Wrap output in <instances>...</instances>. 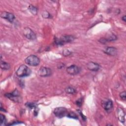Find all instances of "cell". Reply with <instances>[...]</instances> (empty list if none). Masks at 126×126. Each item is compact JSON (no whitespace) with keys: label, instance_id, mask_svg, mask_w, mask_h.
Listing matches in <instances>:
<instances>
[{"label":"cell","instance_id":"6da1fadb","mask_svg":"<svg viewBox=\"0 0 126 126\" xmlns=\"http://www.w3.org/2000/svg\"><path fill=\"white\" fill-rule=\"evenodd\" d=\"M74 39V37L71 35H63L60 37H56L55 42L58 45H63L64 44L72 42Z\"/></svg>","mask_w":126,"mask_h":126},{"label":"cell","instance_id":"7a4b0ae2","mask_svg":"<svg viewBox=\"0 0 126 126\" xmlns=\"http://www.w3.org/2000/svg\"><path fill=\"white\" fill-rule=\"evenodd\" d=\"M32 72L31 69L25 64L21 65L17 69L16 74L19 77H24L29 76Z\"/></svg>","mask_w":126,"mask_h":126},{"label":"cell","instance_id":"3957f363","mask_svg":"<svg viewBox=\"0 0 126 126\" xmlns=\"http://www.w3.org/2000/svg\"><path fill=\"white\" fill-rule=\"evenodd\" d=\"M25 62L27 64L30 66H35L39 64L40 59L35 55H31L25 59Z\"/></svg>","mask_w":126,"mask_h":126},{"label":"cell","instance_id":"277c9868","mask_svg":"<svg viewBox=\"0 0 126 126\" xmlns=\"http://www.w3.org/2000/svg\"><path fill=\"white\" fill-rule=\"evenodd\" d=\"M4 95L6 97L14 102H19L21 101V98L20 97V93L17 90H15L13 92L10 93L5 94Z\"/></svg>","mask_w":126,"mask_h":126},{"label":"cell","instance_id":"5b68a950","mask_svg":"<svg viewBox=\"0 0 126 126\" xmlns=\"http://www.w3.org/2000/svg\"><path fill=\"white\" fill-rule=\"evenodd\" d=\"M53 113L54 115L59 118H62L65 116H66L68 114V111L67 109L63 107H59L56 108Z\"/></svg>","mask_w":126,"mask_h":126},{"label":"cell","instance_id":"8992f818","mask_svg":"<svg viewBox=\"0 0 126 126\" xmlns=\"http://www.w3.org/2000/svg\"><path fill=\"white\" fill-rule=\"evenodd\" d=\"M23 34L24 36L30 40H35L36 39V34L33 31L29 28H25L24 29Z\"/></svg>","mask_w":126,"mask_h":126},{"label":"cell","instance_id":"52a82bcc","mask_svg":"<svg viewBox=\"0 0 126 126\" xmlns=\"http://www.w3.org/2000/svg\"><path fill=\"white\" fill-rule=\"evenodd\" d=\"M38 75L41 77H48L52 74V70L47 67H41L38 71Z\"/></svg>","mask_w":126,"mask_h":126},{"label":"cell","instance_id":"ba28073f","mask_svg":"<svg viewBox=\"0 0 126 126\" xmlns=\"http://www.w3.org/2000/svg\"><path fill=\"white\" fill-rule=\"evenodd\" d=\"M80 68L74 64L69 66L66 68V72L70 75H75L80 72Z\"/></svg>","mask_w":126,"mask_h":126},{"label":"cell","instance_id":"9c48e42d","mask_svg":"<svg viewBox=\"0 0 126 126\" xmlns=\"http://www.w3.org/2000/svg\"><path fill=\"white\" fill-rule=\"evenodd\" d=\"M0 17L3 19H6L10 23H12L15 19V16L12 13L6 11L1 12L0 13Z\"/></svg>","mask_w":126,"mask_h":126},{"label":"cell","instance_id":"30bf717a","mask_svg":"<svg viewBox=\"0 0 126 126\" xmlns=\"http://www.w3.org/2000/svg\"><path fill=\"white\" fill-rule=\"evenodd\" d=\"M116 116L118 120L124 123L125 122V113L121 108H118L116 110Z\"/></svg>","mask_w":126,"mask_h":126},{"label":"cell","instance_id":"8fae6325","mask_svg":"<svg viewBox=\"0 0 126 126\" xmlns=\"http://www.w3.org/2000/svg\"><path fill=\"white\" fill-rule=\"evenodd\" d=\"M102 106L106 111H110L113 108V102L110 99H106L102 101Z\"/></svg>","mask_w":126,"mask_h":126},{"label":"cell","instance_id":"7c38bea8","mask_svg":"<svg viewBox=\"0 0 126 126\" xmlns=\"http://www.w3.org/2000/svg\"><path fill=\"white\" fill-rule=\"evenodd\" d=\"M87 67L89 70L91 71H97L100 69V66L99 64L96 63L90 62L87 64Z\"/></svg>","mask_w":126,"mask_h":126},{"label":"cell","instance_id":"4fadbf2b","mask_svg":"<svg viewBox=\"0 0 126 126\" xmlns=\"http://www.w3.org/2000/svg\"><path fill=\"white\" fill-rule=\"evenodd\" d=\"M117 39V37L115 34L113 33H110V34L109 35V36H108L107 37H103L100 38L99 40V41L101 43L105 44L107 42L114 41V40H116Z\"/></svg>","mask_w":126,"mask_h":126},{"label":"cell","instance_id":"5bb4252c","mask_svg":"<svg viewBox=\"0 0 126 126\" xmlns=\"http://www.w3.org/2000/svg\"><path fill=\"white\" fill-rule=\"evenodd\" d=\"M104 52L108 55L114 56L117 54L118 50L115 47H108L104 50Z\"/></svg>","mask_w":126,"mask_h":126},{"label":"cell","instance_id":"9a60e30c","mask_svg":"<svg viewBox=\"0 0 126 126\" xmlns=\"http://www.w3.org/2000/svg\"><path fill=\"white\" fill-rule=\"evenodd\" d=\"M0 67L3 70H8L10 68L9 63L4 61H0Z\"/></svg>","mask_w":126,"mask_h":126},{"label":"cell","instance_id":"2e32d148","mask_svg":"<svg viewBox=\"0 0 126 126\" xmlns=\"http://www.w3.org/2000/svg\"><path fill=\"white\" fill-rule=\"evenodd\" d=\"M65 92L68 94H73L75 93L76 90L72 87L68 86L65 89Z\"/></svg>","mask_w":126,"mask_h":126},{"label":"cell","instance_id":"e0dca14e","mask_svg":"<svg viewBox=\"0 0 126 126\" xmlns=\"http://www.w3.org/2000/svg\"><path fill=\"white\" fill-rule=\"evenodd\" d=\"M29 9L30 12L33 14V15H36L37 13V8L32 5H30L29 6Z\"/></svg>","mask_w":126,"mask_h":126},{"label":"cell","instance_id":"ac0fdd59","mask_svg":"<svg viewBox=\"0 0 126 126\" xmlns=\"http://www.w3.org/2000/svg\"><path fill=\"white\" fill-rule=\"evenodd\" d=\"M0 126H4L6 125V119L5 118V117L4 115H3L2 114H0Z\"/></svg>","mask_w":126,"mask_h":126},{"label":"cell","instance_id":"d6986e66","mask_svg":"<svg viewBox=\"0 0 126 126\" xmlns=\"http://www.w3.org/2000/svg\"><path fill=\"white\" fill-rule=\"evenodd\" d=\"M66 116L68 118H72V119H78V117L77 115L75 113H74L73 112H68V114H67Z\"/></svg>","mask_w":126,"mask_h":126},{"label":"cell","instance_id":"ffe728a7","mask_svg":"<svg viewBox=\"0 0 126 126\" xmlns=\"http://www.w3.org/2000/svg\"><path fill=\"white\" fill-rule=\"evenodd\" d=\"M51 15L48 11H43L42 13V16L44 18H51Z\"/></svg>","mask_w":126,"mask_h":126},{"label":"cell","instance_id":"44dd1931","mask_svg":"<svg viewBox=\"0 0 126 126\" xmlns=\"http://www.w3.org/2000/svg\"><path fill=\"white\" fill-rule=\"evenodd\" d=\"M120 97L124 100H126V91H124L123 92H122L120 93Z\"/></svg>","mask_w":126,"mask_h":126},{"label":"cell","instance_id":"7402d4cb","mask_svg":"<svg viewBox=\"0 0 126 126\" xmlns=\"http://www.w3.org/2000/svg\"><path fill=\"white\" fill-rule=\"evenodd\" d=\"M71 54V52L68 49H65L63 52V55L64 56H68Z\"/></svg>","mask_w":126,"mask_h":126},{"label":"cell","instance_id":"603a6c76","mask_svg":"<svg viewBox=\"0 0 126 126\" xmlns=\"http://www.w3.org/2000/svg\"><path fill=\"white\" fill-rule=\"evenodd\" d=\"M26 105L30 108H33V107H36V104L33 102H27L26 104Z\"/></svg>","mask_w":126,"mask_h":126},{"label":"cell","instance_id":"cb8c5ba5","mask_svg":"<svg viewBox=\"0 0 126 126\" xmlns=\"http://www.w3.org/2000/svg\"><path fill=\"white\" fill-rule=\"evenodd\" d=\"M76 104L77 106L80 107L82 104V99H78L76 101Z\"/></svg>","mask_w":126,"mask_h":126},{"label":"cell","instance_id":"d4e9b609","mask_svg":"<svg viewBox=\"0 0 126 126\" xmlns=\"http://www.w3.org/2000/svg\"><path fill=\"white\" fill-rule=\"evenodd\" d=\"M122 19L123 21H124V22H126V15H124L122 18Z\"/></svg>","mask_w":126,"mask_h":126}]
</instances>
